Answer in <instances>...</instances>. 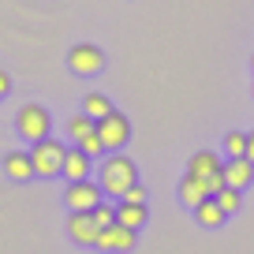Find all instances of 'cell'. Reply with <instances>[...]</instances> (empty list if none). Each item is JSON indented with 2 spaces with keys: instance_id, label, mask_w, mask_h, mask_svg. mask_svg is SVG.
I'll return each instance as SVG.
<instances>
[{
  "instance_id": "d4e9b609",
  "label": "cell",
  "mask_w": 254,
  "mask_h": 254,
  "mask_svg": "<svg viewBox=\"0 0 254 254\" xmlns=\"http://www.w3.org/2000/svg\"><path fill=\"white\" fill-rule=\"evenodd\" d=\"M251 67H254V60H251Z\"/></svg>"
},
{
  "instance_id": "30bf717a",
  "label": "cell",
  "mask_w": 254,
  "mask_h": 254,
  "mask_svg": "<svg viewBox=\"0 0 254 254\" xmlns=\"http://www.w3.org/2000/svg\"><path fill=\"white\" fill-rule=\"evenodd\" d=\"M67 236H71L79 247H94L97 224H94V217H90V209H82V213H71V217H67Z\"/></svg>"
},
{
  "instance_id": "ba28073f",
  "label": "cell",
  "mask_w": 254,
  "mask_h": 254,
  "mask_svg": "<svg viewBox=\"0 0 254 254\" xmlns=\"http://www.w3.org/2000/svg\"><path fill=\"white\" fill-rule=\"evenodd\" d=\"M221 180H224V187H236V190H247L254 183V161H247V157H228L221 165Z\"/></svg>"
},
{
  "instance_id": "603a6c76",
  "label": "cell",
  "mask_w": 254,
  "mask_h": 254,
  "mask_svg": "<svg viewBox=\"0 0 254 254\" xmlns=\"http://www.w3.org/2000/svg\"><path fill=\"white\" fill-rule=\"evenodd\" d=\"M8 90H11V75L0 67V97H8Z\"/></svg>"
},
{
  "instance_id": "2e32d148",
  "label": "cell",
  "mask_w": 254,
  "mask_h": 254,
  "mask_svg": "<svg viewBox=\"0 0 254 254\" xmlns=\"http://www.w3.org/2000/svg\"><path fill=\"white\" fill-rule=\"evenodd\" d=\"M109 112H112V101L105 94H86V97H82V116H90L94 124H97V120H105Z\"/></svg>"
},
{
  "instance_id": "277c9868",
  "label": "cell",
  "mask_w": 254,
  "mask_h": 254,
  "mask_svg": "<svg viewBox=\"0 0 254 254\" xmlns=\"http://www.w3.org/2000/svg\"><path fill=\"white\" fill-rule=\"evenodd\" d=\"M94 131H97V138H101L105 153H120L127 146V138H131V120H127L124 112L112 109L105 120H97V124H94Z\"/></svg>"
},
{
  "instance_id": "52a82bcc",
  "label": "cell",
  "mask_w": 254,
  "mask_h": 254,
  "mask_svg": "<svg viewBox=\"0 0 254 254\" xmlns=\"http://www.w3.org/2000/svg\"><path fill=\"white\" fill-rule=\"evenodd\" d=\"M67 67H71L75 75H97L105 67V53L97 45H90V41H79V45H71V53H67Z\"/></svg>"
},
{
  "instance_id": "7c38bea8",
  "label": "cell",
  "mask_w": 254,
  "mask_h": 254,
  "mask_svg": "<svg viewBox=\"0 0 254 254\" xmlns=\"http://www.w3.org/2000/svg\"><path fill=\"white\" fill-rule=\"evenodd\" d=\"M4 176H8V180H15V183L34 180L30 153H26V150H11V153H4Z\"/></svg>"
},
{
  "instance_id": "8fae6325",
  "label": "cell",
  "mask_w": 254,
  "mask_h": 254,
  "mask_svg": "<svg viewBox=\"0 0 254 254\" xmlns=\"http://www.w3.org/2000/svg\"><path fill=\"white\" fill-rule=\"evenodd\" d=\"M60 176H64L67 183H75V180H90V157L79 150V146L64 150V168H60Z\"/></svg>"
},
{
  "instance_id": "9a60e30c",
  "label": "cell",
  "mask_w": 254,
  "mask_h": 254,
  "mask_svg": "<svg viewBox=\"0 0 254 254\" xmlns=\"http://www.w3.org/2000/svg\"><path fill=\"white\" fill-rule=\"evenodd\" d=\"M202 198H209V194H206V187H202V180H194V176H183V180H180V202L194 209Z\"/></svg>"
},
{
  "instance_id": "4fadbf2b",
  "label": "cell",
  "mask_w": 254,
  "mask_h": 254,
  "mask_svg": "<svg viewBox=\"0 0 254 254\" xmlns=\"http://www.w3.org/2000/svg\"><path fill=\"white\" fill-rule=\"evenodd\" d=\"M146 206H135V202H116V224L127 232H138L146 224Z\"/></svg>"
},
{
  "instance_id": "3957f363",
  "label": "cell",
  "mask_w": 254,
  "mask_h": 254,
  "mask_svg": "<svg viewBox=\"0 0 254 254\" xmlns=\"http://www.w3.org/2000/svg\"><path fill=\"white\" fill-rule=\"evenodd\" d=\"M221 165H224V161L217 157L213 150H198L194 157L187 161V176L202 180V187H206V194H209V198H213L217 190L224 187V180H221Z\"/></svg>"
},
{
  "instance_id": "ac0fdd59",
  "label": "cell",
  "mask_w": 254,
  "mask_h": 254,
  "mask_svg": "<svg viewBox=\"0 0 254 254\" xmlns=\"http://www.w3.org/2000/svg\"><path fill=\"white\" fill-rule=\"evenodd\" d=\"M90 217H94V224H97V232L101 228H109V224H116V202H97L94 209H90Z\"/></svg>"
},
{
  "instance_id": "44dd1931",
  "label": "cell",
  "mask_w": 254,
  "mask_h": 254,
  "mask_svg": "<svg viewBox=\"0 0 254 254\" xmlns=\"http://www.w3.org/2000/svg\"><path fill=\"white\" fill-rule=\"evenodd\" d=\"M75 146H79L86 157H101V153H105V146H101V138H97V131H94V135H86L82 142H75Z\"/></svg>"
},
{
  "instance_id": "5bb4252c",
  "label": "cell",
  "mask_w": 254,
  "mask_h": 254,
  "mask_svg": "<svg viewBox=\"0 0 254 254\" xmlns=\"http://www.w3.org/2000/svg\"><path fill=\"white\" fill-rule=\"evenodd\" d=\"M194 221H198L202 228H221V224H224V213H221V206H217L213 198H202L198 206H194Z\"/></svg>"
},
{
  "instance_id": "d6986e66",
  "label": "cell",
  "mask_w": 254,
  "mask_h": 254,
  "mask_svg": "<svg viewBox=\"0 0 254 254\" xmlns=\"http://www.w3.org/2000/svg\"><path fill=\"white\" fill-rule=\"evenodd\" d=\"M67 135H71L75 142H82L86 135H94V120L82 116V112H79V116H71V120H67Z\"/></svg>"
},
{
  "instance_id": "5b68a950",
  "label": "cell",
  "mask_w": 254,
  "mask_h": 254,
  "mask_svg": "<svg viewBox=\"0 0 254 254\" xmlns=\"http://www.w3.org/2000/svg\"><path fill=\"white\" fill-rule=\"evenodd\" d=\"M49 127H53V120H49V112L41 109V105H23L15 116V131L26 138V142H38V138H49Z\"/></svg>"
},
{
  "instance_id": "6da1fadb",
  "label": "cell",
  "mask_w": 254,
  "mask_h": 254,
  "mask_svg": "<svg viewBox=\"0 0 254 254\" xmlns=\"http://www.w3.org/2000/svg\"><path fill=\"white\" fill-rule=\"evenodd\" d=\"M138 183V172H135V161L131 157H120V153H109L101 165V176H97V187H101V198H112L120 202L124 190Z\"/></svg>"
},
{
  "instance_id": "7402d4cb",
  "label": "cell",
  "mask_w": 254,
  "mask_h": 254,
  "mask_svg": "<svg viewBox=\"0 0 254 254\" xmlns=\"http://www.w3.org/2000/svg\"><path fill=\"white\" fill-rule=\"evenodd\" d=\"M120 202H135V206H146V187H138V183H131V187L124 190V198Z\"/></svg>"
},
{
  "instance_id": "9c48e42d",
  "label": "cell",
  "mask_w": 254,
  "mask_h": 254,
  "mask_svg": "<svg viewBox=\"0 0 254 254\" xmlns=\"http://www.w3.org/2000/svg\"><path fill=\"white\" fill-rule=\"evenodd\" d=\"M94 247H97V251H109V254H116V251H131V247H135V232L120 228V224H109V228L97 232Z\"/></svg>"
},
{
  "instance_id": "ffe728a7",
  "label": "cell",
  "mask_w": 254,
  "mask_h": 254,
  "mask_svg": "<svg viewBox=\"0 0 254 254\" xmlns=\"http://www.w3.org/2000/svg\"><path fill=\"white\" fill-rule=\"evenodd\" d=\"M224 153H228V157H243L247 153V135L243 131H228V135H224Z\"/></svg>"
},
{
  "instance_id": "e0dca14e",
  "label": "cell",
  "mask_w": 254,
  "mask_h": 254,
  "mask_svg": "<svg viewBox=\"0 0 254 254\" xmlns=\"http://www.w3.org/2000/svg\"><path fill=\"white\" fill-rule=\"evenodd\" d=\"M213 202L221 206V213L228 217V213H236V209H239V202H243V190H236V187H221V190L213 194Z\"/></svg>"
},
{
  "instance_id": "7a4b0ae2",
  "label": "cell",
  "mask_w": 254,
  "mask_h": 254,
  "mask_svg": "<svg viewBox=\"0 0 254 254\" xmlns=\"http://www.w3.org/2000/svg\"><path fill=\"white\" fill-rule=\"evenodd\" d=\"M26 153H30L34 176H41V180L60 176V168H64V142H56V138H38V142H30Z\"/></svg>"
},
{
  "instance_id": "8992f818",
  "label": "cell",
  "mask_w": 254,
  "mask_h": 254,
  "mask_svg": "<svg viewBox=\"0 0 254 254\" xmlns=\"http://www.w3.org/2000/svg\"><path fill=\"white\" fill-rule=\"evenodd\" d=\"M97 202H101V187H97L94 180H75L64 187V206H67V213H82V209H94Z\"/></svg>"
},
{
  "instance_id": "cb8c5ba5",
  "label": "cell",
  "mask_w": 254,
  "mask_h": 254,
  "mask_svg": "<svg viewBox=\"0 0 254 254\" xmlns=\"http://www.w3.org/2000/svg\"><path fill=\"white\" fill-rule=\"evenodd\" d=\"M247 161H254V131H247V153H243Z\"/></svg>"
}]
</instances>
